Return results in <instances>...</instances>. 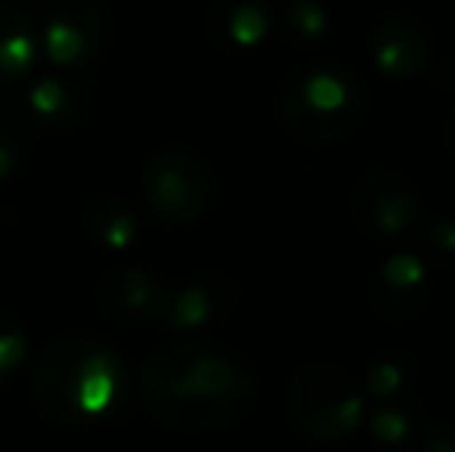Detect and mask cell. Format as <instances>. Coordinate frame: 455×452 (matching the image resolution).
I'll return each mask as SVG.
<instances>
[{"label":"cell","instance_id":"cell-20","mask_svg":"<svg viewBox=\"0 0 455 452\" xmlns=\"http://www.w3.org/2000/svg\"><path fill=\"white\" fill-rule=\"evenodd\" d=\"M419 452H455V422H440L421 431Z\"/></svg>","mask_w":455,"mask_h":452},{"label":"cell","instance_id":"cell-16","mask_svg":"<svg viewBox=\"0 0 455 452\" xmlns=\"http://www.w3.org/2000/svg\"><path fill=\"white\" fill-rule=\"evenodd\" d=\"M369 418V431L375 440L381 443H406L421 424V406L419 400L409 393L400 400H387V403H375V409L365 412Z\"/></svg>","mask_w":455,"mask_h":452},{"label":"cell","instance_id":"cell-4","mask_svg":"<svg viewBox=\"0 0 455 452\" xmlns=\"http://www.w3.org/2000/svg\"><path fill=\"white\" fill-rule=\"evenodd\" d=\"M365 393L344 369L331 362L300 366L285 385V418L313 443L354 437L365 422Z\"/></svg>","mask_w":455,"mask_h":452},{"label":"cell","instance_id":"cell-17","mask_svg":"<svg viewBox=\"0 0 455 452\" xmlns=\"http://www.w3.org/2000/svg\"><path fill=\"white\" fill-rule=\"evenodd\" d=\"M28 19L10 4H0V75H22L31 66Z\"/></svg>","mask_w":455,"mask_h":452},{"label":"cell","instance_id":"cell-18","mask_svg":"<svg viewBox=\"0 0 455 452\" xmlns=\"http://www.w3.org/2000/svg\"><path fill=\"white\" fill-rule=\"evenodd\" d=\"M421 258L434 266L450 270L455 266V218L440 214V218L427 220L425 226V254Z\"/></svg>","mask_w":455,"mask_h":452},{"label":"cell","instance_id":"cell-3","mask_svg":"<svg viewBox=\"0 0 455 452\" xmlns=\"http://www.w3.org/2000/svg\"><path fill=\"white\" fill-rule=\"evenodd\" d=\"M31 387L47 416L75 424L112 403L118 391V360L93 338H62L41 356Z\"/></svg>","mask_w":455,"mask_h":452},{"label":"cell","instance_id":"cell-9","mask_svg":"<svg viewBox=\"0 0 455 452\" xmlns=\"http://www.w3.org/2000/svg\"><path fill=\"white\" fill-rule=\"evenodd\" d=\"M204 31L217 47L258 50L275 31L270 0H217L204 19Z\"/></svg>","mask_w":455,"mask_h":452},{"label":"cell","instance_id":"cell-12","mask_svg":"<svg viewBox=\"0 0 455 452\" xmlns=\"http://www.w3.org/2000/svg\"><path fill=\"white\" fill-rule=\"evenodd\" d=\"M96 22L100 19L84 16L81 6H66L56 12L47 25V53L60 68L78 66L84 56L96 50Z\"/></svg>","mask_w":455,"mask_h":452},{"label":"cell","instance_id":"cell-7","mask_svg":"<svg viewBox=\"0 0 455 452\" xmlns=\"http://www.w3.org/2000/svg\"><path fill=\"white\" fill-rule=\"evenodd\" d=\"M434 270L419 251L394 248L369 276V304L381 320L406 322L425 310Z\"/></svg>","mask_w":455,"mask_h":452},{"label":"cell","instance_id":"cell-1","mask_svg":"<svg viewBox=\"0 0 455 452\" xmlns=\"http://www.w3.org/2000/svg\"><path fill=\"white\" fill-rule=\"evenodd\" d=\"M140 403L171 431H220L254 409L258 372L227 344L174 341L140 369Z\"/></svg>","mask_w":455,"mask_h":452},{"label":"cell","instance_id":"cell-2","mask_svg":"<svg viewBox=\"0 0 455 452\" xmlns=\"http://www.w3.org/2000/svg\"><path fill=\"white\" fill-rule=\"evenodd\" d=\"M365 115V84L347 66L316 59L294 68L275 91V118L300 146L325 149L360 127Z\"/></svg>","mask_w":455,"mask_h":452},{"label":"cell","instance_id":"cell-13","mask_svg":"<svg viewBox=\"0 0 455 452\" xmlns=\"http://www.w3.org/2000/svg\"><path fill=\"white\" fill-rule=\"evenodd\" d=\"M275 28L294 50H310L331 31V10L323 0H285L275 12Z\"/></svg>","mask_w":455,"mask_h":452},{"label":"cell","instance_id":"cell-21","mask_svg":"<svg viewBox=\"0 0 455 452\" xmlns=\"http://www.w3.org/2000/svg\"><path fill=\"white\" fill-rule=\"evenodd\" d=\"M19 356H22V341H19V335H4V338H0V369L19 362Z\"/></svg>","mask_w":455,"mask_h":452},{"label":"cell","instance_id":"cell-15","mask_svg":"<svg viewBox=\"0 0 455 452\" xmlns=\"http://www.w3.org/2000/svg\"><path fill=\"white\" fill-rule=\"evenodd\" d=\"M84 226L96 245L127 248L133 242V235H137L140 220L127 202L96 199L91 202V208H87V214H84Z\"/></svg>","mask_w":455,"mask_h":452},{"label":"cell","instance_id":"cell-10","mask_svg":"<svg viewBox=\"0 0 455 452\" xmlns=\"http://www.w3.org/2000/svg\"><path fill=\"white\" fill-rule=\"evenodd\" d=\"M100 304L118 320L143 322L164 313L168 307V291L156 273L143 266H118L108 273L100 285Z\"/></svg>","mask_w":455,"mask_h":452},{"label":"cell","instance_id":"cell-5","mask_svg":"<svg viewBox=\"0 0 455 452\" xmlns=\"http://www.w3.org/2000/svg\"><path fill=\"white\" fill-rule=\"evenodd\" d=\"M143 199L162 224H198L214 205V177L198 152L164 146L143 170Z\"/></svg>","mask_w":455,"mask_h":452},{"label":"cell","instance_id":"cell-14","mask_svg":"<svg viewBox=\"0 0 455 452\" xmlns=\"http://www.w3.org/2000/svg\"><path fill=\"white\" fill-rule=\"evenodd\" d=\"M415 381V360L403 350H387V353L375 356L365 366L363 375V393L375 403H387V400H400L412 393Z\"/></svg>","mask_w":455,"mask_h":452},{"label":"cell","instance_id":"cell-22","mask_svg":"<svg viewBox=\"0 0 455 452\" xmlns=\"http://www.w3.org/2000/svg\"><path fill=\"white\" fill-rule=\"evenodd\" d=\"M440 137H443V149L450 152V158L455 162V109L443 118V127H440Z\"/></svg>","mask_w":455,"mask_h":452},{"label":"cell","instance_id":"cell-8","mask_svg":"<svg viewBox=\"0 0 455 452\" xmlns=\"http://www.w3.org/2000/svg\"><path fill=\"white\" fill-rule=\"evenodd\" d=\"M365 50L371 66L387 78H415L427 68L431 28L409 10H387L365 31Z\"/></svg>","mask_w":455,"mask_h":452},{"label":"cell","instance_id":"cell-6","mask_svg":"<svg viewBox=\"0 0 455 452\" xmlns=\"http://www.w3.org/2000/svg\"><path fill=\"white\" fill-rule=\"evenodd\" d=\"M350 218L365 239L378 245H406L425 220L421 193L409 177L390 168H371L354 183Z\"/></svg>","mask_w":455,"mask_h":452},{"label":"cell","instance_id":"cell-19","mask_svg":"<svg viewBox=\"0 0 455 452\" xmlns=\"http://www.w3.org/2000/svg\"><path fill=\"white\" fill-rule=\"evenodd\" d=\"M75 93L68 91L62 81H41V84L31 91V106L44 115V118H66V106L72 103Z\"/></svg>","mask_w":455,"mask_h":452},{"label":"cell","instance_id":"cell-11","mask_svg":"<svg viewBox=\"0 0 455 452\" xmlns=\"http://www.w3.org/2000/svg\"><path fill=\"white\" fill-rule=\"evenodd\" d=\"M235 304V285L220 273H202L189 279L174 297H168V326L171 329H202L223 320Z\"/></svg>","mask_w":455,"mask_h":452}]
</instances>
